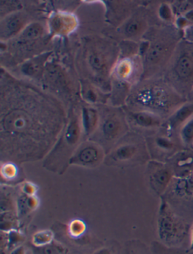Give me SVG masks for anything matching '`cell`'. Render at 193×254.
I'll return each mask as SVG.
<instances>
[{"label":"cell","instance_id":"obj_28","mask_svg":"<svg viewBox=\"0 0 193 254\" xmlns=\"http://www.w3.org/2000/svg\"><path fill=\"white\" fill-rule=\"evenodd\" d=\"M14 209L13 203L11 201V199L7 196H2L1 199V213L2 212H12Z\"/></svg>","mask_w":193,"mask_h":254},{"label":"cell","instance_id":"obj_32","mask_svg":"<svg viewBox=\"0 0 193 254\" xmlns=\"http://www.w3.org/2000/svg\"><path fill=\"white\" fill-rule=\"evenodd\" d=\"M184 16L190 21L191 24H193V8L190 9L184 14Z\"/></svg>","mask_w":193,"mask_h":254},{"label":"cell","instance_id":"obj_11","mask_svg":"<svg viewBox=\"0 0 193 254\" xmlns=\"http://www.w3.org/2000/svg\"><path fill=\"white\" fill-rule=\"evenodd\" d=\"M25 18L22 14H15L6 18L1 24V34L2 37H11L19 32L24 27Z\"/></svg>","mask_w":193,"mask_h":254},{"label":"cell","instance_id":"obj_15","mask_svg":"<svg viewBox=\"0 0 193 254\" xmlns=\"http://www.w3.org/2000/svg\"><path fill=\"white\" fill-rule=\"evenodd\" d=\"M98 113L92 109H84L82 113V127L84 131L89 135L95 130L98 126Z\"/></svg>","mask_w":193,"mask_h":254},{"label":"cell","instance_id":"obj_6","mask_svg":"<svg viewBox=\"0 0 193 254\" xmlns=\"http://www.w3.org/2000/svg\"><path fill=\"white\" fill-rule=\"evenodd\" d=\"M169 52V47L166 44L158 41L149 47L146 53V64L148 67H153L162 63Z\"/></svg>","mask_w":193,"mask_h":254},{"label":"cell","instance_id":"obj_1","mask_svg":"<svg viewBox=\"0 0 193 254\" xmlns=\"http://www.w3.org/2000/svg\"><path fill=\"white\" fill-rule=\"evenodd\" d=\"M6 104L1 113V153L17 162L42 159L63 128V115L51 105Z\"/></svg>","mask_w":193,"mask_h":254},{"label":"cell","instance_id":"obj_5","mask_svg":"<svg viewBox=\"0 0 193 254\" xmlns=\"http://www.w3.org/2000/svg\"><path fill=\"white\" fill-rule=\"evenodd\" d=\"M158 232L159 238L164 242H173L181 233L180 223L168 212L165 204L161 206L158 220Z\"/></svg>","mask_w":193,"mask_h":254},{"label":"cell","instance_id":"obj_2","mask_svg":"<svg viewBox=\"0 0 193 254\" xmlns=\"http://www.w3.org/2000/svg\"><path fill=\"white\" fill-rule=\"evenodd\" d=\"M132 103L146 108L144 111H166L177 103L171 90L158 84H148L136 90ZM152 113V112H151Z\"/></svg>","mask_w":193,"mask_h":254},{"label":"cell","instance_id":"obj_14","mask_svg":"<svg viewBox=\"0 0 193 254\" xmlns=\"http://www.w3.org/2000/svg\"><path fill=\"white\" fill-rule=\"evenodd\" d=\"M81 135V127L77 118L74 117L67 126L64 133V140L68 146H74L78 142Z\"/></svg>","mask_w":193,"mask_h":254},{"label":"cell","instance_id":"obj_27","mask_svg":"<svg viewBox=\"0 0 193 254\" xmlns=\"http://www.w3.org/2000/svg\"><path fill=\"white\" fill-rule=\"evenodd\" d=\"M159 13V17L161 19L164 21H171L173 19V9L167 5V4H163L158 10Z\"/></svg>","mask_w":193,"mask_h":254},{"label":"cell","instance_id":"obj_24","mask_svg":"<svg viewBox=\"0 0 193 254\" xmlns=\"http://www.w3.org/2000/svg\"><path fill=\"white\" fill-rule=\"evenodd\" d=\"M1 175L5 180H13L18 176V169L14 163H4L1 167Z\"/></svg>","mask_w":193,"mask_h":254},{"label":"cell","instance_id":"obj_18","mask_svg":"<svg viewBox=\"0 0 193 254\" xmlns=\"http://www.w3.org/2000/svg\"><path fill=\"white\" fill-rule=\"evenodd\" d=\"M68 249L62 244L58 242H52L45 246L36 248L33 250V254H67Z\"/></svg>","mask_w":193,"mask_h":254},{"label":"cell","instance_id":"obj_9","mask_svg":"<svg viewBox=\"0 0 193 254\" xmlns=\"http://www.w3.org/2000/svg\"><path fill=\"white\" fill-rule=\"evenodd\" d=\"M172 172L166 168H161L155 171L150 176L151 186L157 193H161L165 190L171 182Z\"/></svg>","mask_w":193,"mask_h":254},{"label":"cell","instance_id":"obj_4","mask_svg":"<svg viewBox=\"0 0 193 254\" xmlns=\"http://www.w3.org/2000/svg\"><path fill=\"white\" fill-rule=\"evenodd\" d=\"M104 150L98 144L85 143L81 145L70 159V163L85 167H92L101 163L104 158Z\"/></svg>","mask_w":193,"mask_h":254},{"label":"cell","instance_id":"obj_13","mask_svg":"<svg viewBox=\"0 0 193 254\" xmlns=\"http://www.w3.org/2000/svg\"><path fill=\"white\" fill-rule=\"evenodd\" d=\"M193 117V103H186L178 109L169 119L171 128L176 129Z\"/></svg>","mask_w":193,"mask_h":254},{"label":"cell","instance_id":"obj_19","mask_svg":"<svg viewBox=\"0 0 193 254\" xmlns=\"http://www.w3.org/2000/svg\"><path fill=\"white\" fill-rule=\"evenodd\" d=\"M86 229V224L81 219H74L69 224V234L74 238H78L79 237L82 236L85 234Z\"/></svg>","mask_w":193,"mask_h":254},{"label":"cell","instance_id":"obj_3","mask_svg":"<svg viewBox=\"0 0 193 254\" xmlns=\"http://www.w3.org/2000/svg\"><path fill=\"white\" fill-rule=\"evenodd\" d=\"M112 48H109L107 44L96 43L87 50L85 63L91 72L96 74V77H103L108 73L114 59V52H113Z\"/></svg>","mask_w":193,"mask_h":254},{"label":"cell","instance_id":"obj_20","mask_svg":"<svg viewBox=\"0 0 193 254\" xmlns=\"http://www.w3.org/2000/svg\"><path fill=\"white\" fill-rule=\"evenodd\" d=\"M5 238H6L7 248L8 251H11L14 248L20 246V244L24 242V235L21 233L17 229L10 231L8 232H5Z\"/></svg>","mask_w":193,"mask_h":254},{"label":"cell","instance_id":"obj_7","mask_svg":"<svg viewBox=\"0 0 193 254\" xmlns=\"http://www.w3.org/2000/svg\"><path fill=\"white\" fill-rule=\"evenodd\" d=\"M122 130L121 121L116 116H109L106 118L101 124V133L103 137L107 141H113L118 138Z\"/></svg>","mask_w":193,"mask_h":254},{"label":"cell","instance_id":"obj_34","mask_svg":"<svg viewBox=\"0 0 193 254\" xmlns=\"http://www.w3.org/2000/svg\"><path fill=\"white\" fill-rule=\"evenodd\" d=\"M192 249L193 250V241H192Z\"/></svg>","mask_w":193,"mask_h":254},{"label":"cell","instance_id":"obj_17","mask_svg":"<svg viewBox=\"0 0 193 254\" xmlns=\"http://www.w3.org/2000/svg\"><path fill=\"white\" fill-rule=\"evenodd\" d=\"M54 234L50 229H43L35 232L32 237V244L36 248L45 246L54 242Z\"/></svg>","mask_w":193,"mask_h":254},{"label":"cell","instance_id":"obj_8","mask_svg":"<svg viewBox=\"0 0 193 254\" xmlns=\"http://www.w3.org/2000/svg\"><path fill=\"white\" fill-rule=\"evenodd\" d=\"M174 72L179 81L187 82L193 77V61L185 54L181 56L176 63Z\"/></svg>","mask_w":193,"mask_h":254},{"label":"cell","instance_id":"obj_25","mask_svg":"<svg viewBox=\"0 0 193 254\" xmlns=\"http://www.w3.org/2000/svg\"><path fill=\"white\" fill-rule=\"evenodd\" d=\"M155 144L158 148L164 151H170L174 147V143L171 139L165 137H158L155 140Z\"/></svg>","mask_w":193,"mask_h":254},{"label":"cell","instance_id":"obj_26","mask_svg":"<svg viewBox=\"0 0 193 254\" xmlns=\"http://www.w3.org/2000/svg\"><path fill=\"white\" fill-rule=\"evenodd\" d=\"M21 190L23 194L30 196H37V192H38V187L33 182H26L21 185Z\"/></svg>","mask_w":193,"mask_h":254},{"label":"cell","instance_id":"obj_23","mask_svg":"<svg viewBox=\"0 0 193 254\" xmlns=\"http://www.w3.org/2000/svg\"><path fill=\"white\" fill-rule=\"evenodd\" d=\"M181 139L187 145L193 143V117L184 125L181 131Z\"/></svg>","mask_w":193,"mask_h":254},{"label":"cell","instance_id":"obj_16","mask_svg":"<svg viewBox=\"0 0 193 254\" xmlns=\"http://www.w3.org/2000/svg\"><path fill=\"white\" fill-rule=\"evenodd\" d=\"M137 153V147L134 144H124L118 146L111 155L115 161H128Z\"/></svg>","mask_w":193,"mask_h":254},{"label":"cell","instance_id":"obj_12","mask_svg":"<svg viewBox=\"0 0 193 254\" xmlns=\"http://www.w3.org/2000/svg\"><path fill=\"white\" fill-rule=\"evenodd\" d=\"M40 200L37 196L21 195L17 200V213L18 217L27 216L30 212H34L39 206Z\"/></svg>","mask_w":193,"mask_h":254},{"label":"cell","instance_id":"obj_10","mask_svg":"<svg viewBox=\"0 0 193 254\" xmlns=\"http://www.w3.org/2000/svg\"><path fill=\"white\" fill-rule=\"evenodd\" d=\"M131 120L141 127H154L160 126L161 119L155 113L148 111H136L131 114Z\"/></svg>","mask_w":193,"mask_h":254},{"label":"cell","instance_id":"obj_33","mask_svg":"<svg viewBox=\"0 0 193 254\" xmlns=\"http://www.w3.org/2000/svg\"><path fill=\"white\" fill-rule=\"evenodd\" d=\"M94 254H113L109 248H101L98 251H96Z\"/></svg>","mask_w":193,"mask_h":254},{"label":"cell","instance_id":"obj_29","mask_svg":"<svg viewBox=\"0 0 193 254\" xmlns=\"http://www.w3.org/2000/svg\"><path fill=\"white\" fill-rule=\"evenodd\" d=\"M191 24V23L184 15H181L176 19V25H177V28H180V29L185 30Z\"/></svg>","mask_w":193,"mask_h":254},{"label":"cell","instance_id":"obj_31","mask_svg":"<svg viewBox=\"0 0 193 254\" xmlns=\"http://www.w3.org/2000/svg\"><path fill=\"white\" fill-rule=\"evenodd\" d=\"M27 254V251H26V248L24 245H20V246L17 247V248H14L11 250V252L9 254Z\"/></svg>","mask_w":193,"mask_h":254},{"label":"cell","instance_id":"obj_22","mask_svg":"<svg viewBox=\"0 0 193 254\" xmlns=\"http://www.w3.org/2000/svg\"><path fill=\"white\" fill-rule=\"evenodd\" d=\"M16 219L12 212H2L1 213V224L0 229L2 232H8L15 229Z\"/></svg>","mask_w":193,"mask_h":254},{"label":"cell","instance_id":"obj_30","mask_svg":"<svg viewBox=\"0 0 193 254\" xmlns=\"http://www.w3.org/2000/svg\"><path fill=\"white\" fill-rule=\"evenodd\" d=\"M184 34H185L186 38L188 41L193 42V24L189 26L188 28L184 30Z\"/></svg>","mask_w":193,"mask_h":254},{"label":"cell","instance_id":"obj_21","mask_svg":"<svg viewBox=\"0 0 193 254\" xmlns=\"http://www.w3.org/2000/svg\"><path fill=\"white\" fill-rule=\"evenodd\" d=\"M144 28V22L139 18H134L130 20L125 26V34L128 37L138 35Z\"/></svg>","mask_w":193,"mask_h":254}]
</instances>
